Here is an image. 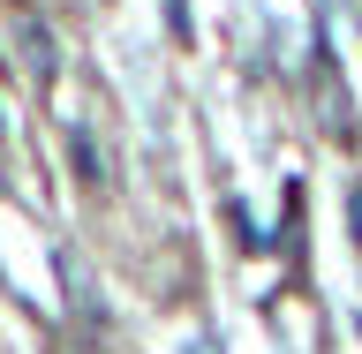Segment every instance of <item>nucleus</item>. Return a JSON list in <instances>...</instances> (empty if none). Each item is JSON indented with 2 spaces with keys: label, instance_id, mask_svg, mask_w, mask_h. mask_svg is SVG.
Here are the masks:
<instances>
[{
  "label": "nucleus",
  "instance_id": "obj_2",
  "mask_svg": "<svg viewBox=\"0 0 362 354\" xmlns=\"http://www.w3.org/2000/svg\"><path fill=\"white\" fill-rule=\"evenodd\" d=\"M355 226H362V189H355Z\"/></svg>",
  "mask_w": 362,
  "mask_h": 354
},
{
  "label": "nucleus",
  "instance_id": "obj_1",
  "mask_svg": "<svg viewBox=\"0 0 362 354\" xmlns=\"http://www.w3.org/2000/svg\"><path fill=\"white\" fill-rule=\"evenodd\" d=\"M166 23H174V30H189V16H181V0H166Z\"/></svg>",
  "mask_w": 362,
  "mask_h": 354
}]
</instances>
